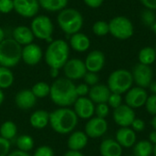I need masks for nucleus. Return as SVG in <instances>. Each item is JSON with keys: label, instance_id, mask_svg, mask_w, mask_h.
Listing matches in <instances>:
<instances>
[{"label": "nucleus", "instance_id": "obj_1", "mask_svg": "<svg viewBox=\"0 0 156 156\" xmlns=\"http://www.w3.org/2000/svg\"><path fill=\"white\" fill-rule=\"evenodd\" d=\"M50 100L58 107H70L78 99L76 85L67 78H58L50 85Z\"/></svg>", "mask_w": 156, "mask_h": 156}, {"label": "nucleus", "instance_id": "obj_2", "mask_svg": "<svg viewBox=\"0 0 156 156\" xmlns=\"http://www.w3.org/2000/svg\"><path fill=\"white\" fill-rule=\"evenodd\" d=\"M79 118L73 109L69 107H58L49 112V125L58 134L71 133L78 124Z\"/></svg>", "mask_w": 156, "mask_h": 156}, {"label": "nucleus", "instance_id": "obj_3", "mask_svg": "<svg viewBox=\"0 0 156 156\" xmlns=\"http://www.w3.org/2000/svg\"><path fill=\"white\" fill-rule=\"evenodd\" d=\"M69 46L63 39L52 40L44 54L45 61L49 68L61 69L69 59Z\"/></svg>", "mask_w": 156, "mask_h": 156}, {"label": "nucleus", "instance_id": "obj_4", "mask_svg": "<svg viewBox=\"0 0 156 156\" xmlns=\"http://www.w3.org/2000/svg\"><path fill=\"white\" fill-rule=\"evenodd\" d=\"M57 22L65 34L71 36L80 31L83 26V16L77 9L65 7L58 12Z\"/></svg>", "mask_w": 156, "mask_h": 156}, {"label": "nucleus", "instance_id": "obj_5", "mask_svg": "<svg viewBox=\"0 0 156 156\" xmlns=\"http://www.w3.org/2000/svg\"><path fill=\"white\" fill-rule=\"evenodd\" d=\"M22 60V46L13 37L5 38L0 43V66L14 68Z\"/></svg>", "mask_w": 156, "mask_h": 156}, {"label": "nucleus", "instance_id": "obj_6", "mask_svg": "<svg viewBox=\"0 0 156 156\" xmlns=\"http://www.w3.org/2000/svg\"><path fill=\"white\" fill-rule=\"evenodd\" d=\"M133 84V79L132 72L124 69L112 71L110 74L107 81V86L111 92L118 93L121 95L126 93L132 88Z\"/></svg>", "mask_w": 156, "mask_h": 156}, {"label": "nucleus", "instance_id": "obj_7", "mask_svg": "<svg viewBox=\"0 0 156 156\" xmlns=\"http://www.w3.org/2000/svg\"><path fill=\"white\" fill-rule=\"evenodd\" d=\"M109 33L117 39L126 40L134 33L133 24L126 16H115L109 22Z\"/></svg>", "mask_w": 156, "mask_h": 156}, {"label": "nucleus", "instance_id": "obj_8", "mask_svg": "<svg viewBox=\"0 0 156 156\" xmlns=\"http://www.w3.org/2000/svg\"><path fill=\"white\" fill-rule=\"evenodd\" d=\"M30 28L35 37L41 40L49 41V43L52 41L51 36L54 31V26L51 19L48 16L39 15L34 16Z\"/></svg>", "mask_w": 156, "mask_h": 156}, {"label": "nucleus", "instance_id": "obj_9", "mask_svg": "<svg viewBox=\"0 0 156 156\" xmlns=\"http://www.w3.org/2000/svg\"><path fill=\"white\" fill-rule=\"evenodd\" d=\"M65 78L70 80H78L83 79L87 72V69L83 60L80 58H70L69 59L64 67L62 68Z\"/></svg>", "mask_w": 156, "mask_h": 156}, {"label": "nucleus", "instance_id": "obj_10", "mask_svg": "<svg viewBox=\"0 0 156 156\" xmlns=\"http://www.w3.org/2000/svg\"><path fill=\"white\" fill-rule=\"evenodd\" d=\"M132 75L133 82H135L138 87L145 89L149 88L151 82L153 81L154 72L150 66L138 63L133 67Z\"/></svg>", "mask_w": 156, "mask_h": 156}, {"label": "nucleus", "instance_id": "obj_11", "mask_svg": "<svg viewBox=\"0 0 156 156\" xmlns=\"http://www.w3.org/2000/svg\"><path fill=\"white\" fill-rule=\"evenodd\" d=\"M108 131V122L105 119L99 117H92L88 120L85 125L84 133L89 138H100L103 136Z\"/></svg>", "mask_w": 156, "mask_h": 156}, {"label": "nucleus", "instance_id": "obj_12", "mask_svg": "<svg viewBox=\"0 0 156 156\" xmlns=\"http://www.w3.org/2000/svg\"><path fill=\"white\" fill-rule=\"evenodd\" d=\"M148 96L147 91L144 88L138 86L131 88L125 94V104L133 110L141 108L144 106Z\"/></svg>", "mask_w": 156, "mask_h": 156}, {"label": "nucleus", "instance_id": "obj_13", "mask_svg": "<svg viewBox=\"0 0 156 156\" xmlns=\"http://www.w3.org/2000/svg\"><path fill=\"white\" fill-rule=\"evenodd\" d=\"M113 120L120 127H129L132 125L135 117L134 110L126 104H121L113 110Z\"/></svg>", "mask_w": 156, "mask_h": 156}, {"label": "nucleus", "instance_id": "obj_14", "mask_svg": "<svg viewBox=\"0 0 156 156\" xmlns=\"http://www.w3.org/2000/svg\"><path fill=\"white\" fill-rule=\"evenodd\" d=\"M73 110L78 118L89 120L95 113V104L89 97H78L73 104Z\"/></svg>", "mask_w": 156, "mask_h": 156}, {"label": "nucleus", "instance_id": "obj_15", "mask_svg": "<svg viewBox=\"0 0 156 156\" xmlns=\"http://www.w3.org/2000/svg\"><path fill=\"white\" fill-rule=\"evenodd\" d=\"M13 2L14 10L26 18L36 16L40 7L38 0H13Z\"/></svg>", "mask_w": 156, "mask_h": 156}, {"label": "nucleus", "instance_id": "obj_16", "mask_svg": "<svg viewBox=\"0 0 156 156\" xmlns=\"http://www.w3.org/2000/svg\"><path fill=\"white\" fill-rule=\"evenodd\" d=\"M43 58L42 48L35 43H30L22 48V60L28 66L38 64Z\"/></svg>", "mask_w": 156, "mask_h": 156}, {"label": "nucleus", "instance_id": "obj_17", "mask_svg": "<svg viewBox=\"0 0 156 156\" xmlns=\"http://www.w3.org/2000/svg\"><path fill=\"white\" fill-rule=\"evenodd\" d=\"M84 63L87 71L98 73L105 65V55L101 50H92L86 57Z\"/></svg>", "mask_w": 156, "mask_h": 156}, {"label": "nucleus", "instance_id": "obj_18", "mask_svg": "<svg viewBox=\"0 0 156 156\" xmlns=\"http://www.w3.org/2000/svg\"><path fill=\"white\" fill-rule=\"evenodd\" d=\"M37 100V99L29 89L20 90L15 96V103L16 107L24 111L32 109L36 105Z\"/></svg>", "mask_w": 156, "mask_h": 156}, {"label": "nucleus", "instance_id": "obj_19", "mask_svg": "<svg viewBox=\"0 0 156 156\" xmlns=\"http://www.w3.org/2000/svg\"><path fill=\"white\" fill-rule=\"evenodd\" d=\"M115 140L122 148H131L136 144V134L130 127H121L116 133Z\"/></svg>", "mask_w": 156, "mask_h": 156}, {"label": "nucleus", "instance_id": "obj_20", "mask_svg": "<svg viewBox=\"0 0 156 156\" xmlns=\"http://www.w3.org/2000/svg\"><path fill=\"white\" fill-rule=\"evenodd\" d=\"M111 93L112 92L107 85L97 84L90 88V92L88 96L94 104H100L107 103Z\"/></svg>", "mask_w": 156, "mask_h": 156}, {"label": "nucleus", "instance_id": "obj_21", "mask_svg": "<svg viewBox=\"0 0 156 156\" xmlns=\"http://www.w3.org/2000/svg\"><path fill=\"white\" fill-rule=\"evenodd\" d=\"M88 141H89V137L84 132L76 131V132H72L71 133H69L67 145H68L69 150L70 151L81 152V150L84 149L86 145L88 144Z\"/></svg>", "mask_w": 156, "mask_h": 156}, {"label": "nucleus", "instance_id": "obj_22", "mask_svg": "<svg viewBox=\"0 0 156 156\" xmlns=\"http://www.w3.org/2000/svg\"><path fill=\"white\" fill-rule=\"evenodd\" d=\"M13 38L20 46L24 47L33 43L35 37L30 27L27 26H17L13 30Z\"/></svg>", "mask_w": 156, "mask_h": 156}, {"label": "nucleus", "instance_id": "obj_23", "mask_svg": "<svg viewBox=\"0 0 156 156\" xmlns=\"http://www.w3.org/2000/svg\"><path fill=\"white\" fill-rule=\"evenodd\" d=\"M101 156H122V147L113 139H105L100 144Z\"/></svg>", "mask_w": 156, "mask_h": 156}, {"label": "nucleus", "instance_id": "obj_24", "mask_svg": "<svg viewBox=\"0 0 156 156\" xmlns=\"http://www.w3.org/2000/svg\"><path fill=\"white\" fill-rule=\"evenodd\" d=\"M69 46L77 52H85L90 47V40L87 35L78 32L70 36Z\"/></svg>", "mask_w": 156, "mask_h": 156}, {"label": "nucleus", "instance_id": "obj_25", "mask_svg": "<svg viewBox=\"0 0 156 156\" xmlns=\"http://www.w3.org/2000/svg\"><path fill=\"white\" fill-rule=\"evenodd\" d=\"M30 125L37 130L46 128L49 124V112L44 110H37L34 112L29 118Z\"/></svg>", "mask_w": 156, "mask_h": 156}, {"label": "nucleus", "instance_id": "obj_26", "mask_svg": "<svg viewBox=\"0 0 156 156\" xmlns=\"http://www.w3.org/2000/svg\"><path fill=\"white\" fill-rule=\"evenodd\" d=\"M69 0H38L39 6L48 12H59L68 5Z\"/></svg>", "mask_w": 156, "mask_h": 156}, {"label": "nucleus", "instance_id": "obj_27", "mask_svg": "<svg viewBox=\"0 0 156 156\" xmlns=\"http://www.w3.org/2000/svg\"><path fill=\"white\" fill-rule=\"evenodd\" d=\"M17 134L16 124L12 121H5L0 126V136L5 140L12 141Z\"/></svg>", "mask_w": 156, "mask_h": 156}, {"label": "nucleus", "instance_id": "obj_28", "mask_svg": "<svg viewBox=\"0 0 156 156\" xmlns=\"http://www.w3.org/2000/svg\"><path fill=\"white\" fill-rule=\"evenodd\" d=\"M154 152V144L149 140L137 142L133 146V156H151Z\"/></svg>", "mask_w": 156, "mask_h": 156}, {"label": "nucleus", "instance_id": "obj_29", "mask_svg": "<svg viewBox=\"0 0 156 156\" xmlns=\"http://www.w3.org/2000/svg\"><path fill=\"white\" fill-rule=\"evenodd\" d=\"M139 63L144 65H152L156 60V51L154 48L145 47L143 48L138 54Z\"/></svg>", "mask_w": 156, "mask_h": 156}, {"label": "nucleus", "instance_id": "obj_30", "mask_svg": "<svg viewBox=\"0 0 156 156\" xmlns=\"http://www.w3.org/2000/svg\"><path fill=\"white\" fill-rule=\"evenodd\" d=\"M15 80V76L9 68L0 66V89L5 90L10 88Z\"/></svg>", "mask_w": 156, "mask_h": 156}, {"label": "nucleus", "instance_id": "obj_31", "mask_svg": "<svg viewBox=\"0 0 156 156\" xmlns=\"http://www.w3.org/2000/svg\"><path fill=\"white\" fill-rule=\"evenodd\" d=\"M34 140L30 135L27 134H22L18 136L16 139V145L17 147V150L29 153L34 148Z\"/></svg>", "mask_w": 156, "mask_h": 156}, {"label": "nucleus", "instance_id": "obj_32", "mask_svg": "<svg viewBox=\"0 0 156 156\" xmlns=\"http://www.w3.org/2000/svg\"><path fill=\"white\" fill-rule=\"evenodd\" d=\"M37 99H43L49 96L50 85L45 81H38L35 83L30 89Z\"/></svg>", "mask_w": 156, "mask_h": 156}, {"label": "nucleus", "instance_id": "obj_33", "mask_svg": "<svg viewBox=\"0 0 156 156\" xmlns=\"http://www.w3.org/2000/svg\"><path fill=\"white\" fill-rule=\"evenodd\" d=\"M141 20L146 27H153L156 21V16L154 10L145 8L141 13Z\"/></svg>", "mask_w": 156, "mask_h": 156}, {"label": "nucleus", "instance_id": "obj_34", "mask_svg": "<svg viewBox=\"0 0 156 156\" xmlns=\"http://www.w3.org/2000/svg\"><path fill=\"white\" fill-rule=\"evenodd\" d=\"M92 31L98 37L106 36L109 33V23L103 20H99L93 24Z\"/></svg>", "mask_w": 156, "mask_h": 156}, {"label": "nucleus", "instance_id": "obj_35", "mask_svg": "<svg viewBox=\"0 0 156 156\" xmlns=\"http://www.w3.org/2000/svg\"><path fill=\"white\" fill-rule=\"evenodd\" d=\"M144 106L149 114L153 116L156 115V94H152L148 96Z\"/></svg>", "mask_w": 156, "mask_h": 156}, {"label": "nucleus", "instance_id": "obj_36", "mask_svg": "<svg viewBox=\"0 0 156 156\" xmlns=\"http://www.w3.org/2000/svg\"><path fill=\"white\" fill-rule=\"evenodd\" d=\"M110 112V107L107 103H100V104H96L95 106V113L96 117L99 118H102L105 119Z\"/></svg>", "mask_w": 156, "mask_h": 156}, {"label": "nucleus", "instance_id": "obj_37", "mask_svg": "<svg viewBox=\"0 0 156 156\" xmlns=\"http://www.w3.org/2000/svg\"><path fill=\"white\" fill-rule=\"evenodd\" d=\"M83 80H84V83H86L90 87H92V86H95V85L99 84L100 78H99L97 73L87 71L86 74L83 77Z\"/></svg>", "mask_w": 156, "mask_h": 156}, {"label": "nucleus", "instance_id": "obj_38", "mask_svg": "<svg viewBox=\"0 0 156 156\" xmlns=\"http://www.w3.org/2000/svg\"><path fill=\"white\" fill-rule=\"evenodd\" d=\"M122 102V95L121 94H118V93H111L109 99H108V101H107V104L109 105V107H112L113 110L116 109L117 107H119Z\"/></svg>", "mask_w": 156, "mask_h": 156}, {"label": "nucleus", "instance_id": "obj_39", "mask_svg": "<svg viewBox=\"0 0 156 156\" xmlns=\"http://www.w3.org/2000/svg\"><path fill=\"white\" fill-rule=\"evenodd\" d=\"M32 156H55V154L53 149L50 146L41 145L35 150Z\"/></svg>", "mask_w": 156, "mask_h": 156}, {"label": "nucleus", "instance_id": "obj_40", "mask_svg": "<svg viewBox=\"0 0 156 156\" xmlns=\"http://www.w3.org/2000/svg\"><path fill=\"white\" fill-rule=\"evenodd\" d=\"M11 143L0 136V156H7L10 153Z\"/></svg>", "mask_w": 156, "mask_h": 156}, {"label": "nucleus", "instance_id": "obj_41", "mask_svg": "<svg viewBox=\"0 0 156 156\" xmlns=\"http://www.w3.org/2000/svg\"><path fill=\"white\" fill-rule=\"evenodd\" d=\"M14 10L13 0H0V13L8 14Z\"/></svg>", "mask_w": 156, "mask_h": 156}, {"label": "nucleus", "instance_id": "obj_42", "mask_svg": "<svg viewBox=\"0 0 156 156\" xmlns=\"http://www.w3.org/2000/svg\"><path fill=\"white\" fill-rule=\"evenodd\" d=\"M90 86H88L86 83H80L79 85H76V92L78 97H87V95L90 92Z\"/></svg>", "mask_w": 156, "mask_h": 156}, {"label": "nucleus", "instance_id": "obj_43", "mask_svg": "<svg viewBox=\"0 0 156 156\" xmlns=\"http://www.w3.org/2000/svg\"><path fill=\"white\" fill-rule=\"evenodd\" d=\"M132 129L136 133V132H142L145 128V122L139 118H135L132 123Z\"/></svg>", "mask_w": 156, "mask_h": 156}, {"label": "nucleus", "instance_id": "obj_44", "mask_svg": "<svg viewBox=\"0 0 156 156\" xmlns=\"http://www.w3.org/2000/svg\"><path fill=\"white\" fill-rule=\"evenodd\" d=\"M85 5L90 8H99L102 3H103V0H83Z\"/></svg>", "mask_w": 156, "mask_h": 156}, {"label": "nucleus", "instance_id": "obj_45", "mask_svg": "<svg viewBox=\"0 0 156 156\" xmlns=\"http://www.w3.org/2000/svg\"><path fill=\"white\" fill-rule=\"evenodd\" d=\"M140 2L145 6V8L156 10V0H140Z\"/></svg>", "mask_w": 156, "mask_h": 156}, {"label": "nucleus", "instance_id": "obj_46", "mask_svg": "<svg viewBox=\"0 0 156 156\" xmlns=\"http://www.w3.org/2000/svg\"><path fill=\"white\" fill-rule=\"evenodd\" d=\"M7 156H32L30 155L28 153H26V152H22V151H19V150H15L13 152H10Z\"/></svg>", "mask_w": 156, "mask_h": 156}, {"label": "nucleus", "instance_id": "obj_47", "mask_svg": "<svg viewBox=\"0 0 156 156\" xmlns=\"http://www.w3.org/2000/svg\"><path fill=\"white\" fill-rule=\"evenodd\" d=\"M58 74H59V69H53V68H49V76L52 79H58Z\"/></svg>", "mask_w": 156, "mask_h": 156}, {"label": "nucleus", "instance_id": "obj_48", "mask_svg": "<svg viewBox=\"0 0 156 156\" xmlns=\"http://www.w3.org/2000/svg\"><path fill=\"white\" fill-rule=\"evenodd\" d=\"M63 156H85L81 152H78V151H70L69 150L67 153L64 154Z\"/></svg>", "mask_w": 156, "mask_h": 156}, {"label": "nucleus", "instance_id": "obj_49", "mask_svg": "<svg viewBox=\"0 0 156 156\" xmlns=\"http://www.w3.org/2000/svg\"><path fill=\"white\" fill-rule=\"evenodd\" d=\"M149 141L154 145L156 144V131H154V130L150 133V134H149Z\"/></svg>", "mask_w": 156, "mask_h": 156}, {"label": "nucleus", "instance_id": "obj_50", "mask_svg": "<svg viewBox=\"0 0 156 156\" xmlns=\"http://www.w3.org/2000/svg\"><path fill=\"white\" fill-rule=\"evenodd\" d=\"M149 89L151 90V92L153 94H156V81H152L150 86H149Z\"/></svg>", "mask_w": 156, "mask_h": 156}, {"label": "nucleus", "instance_id": "obj_51", "mask_svg": "<svg viewBox=\"0 0 156 156\" xmlns=\"http://www.w3.org/2000/svg\"><path fill=\"white\" fill-rule=\"evenodd\" d=\"M4 100H5V94H4V91H3V90H1V89H0V106L3 104Z\"/></svg>", "mask_w": 156, "mask_h": 156}, {"label": "nucleus", "instance_id": "obj_52", "mask_svg": "<svg viewBox=\"0 0 156 156\" xmlns=\"http://www.w3.org/2000/svg\"><path fill=\"white\" fill-rule=\"evenodd\" d=\"M5 39V31L4 29L0 27V43Z\"/></svg>", "mask_w": 156, "mask_h": 156}, {"label": "nucleus", "instance_id": "obj_53", "mask_svg": "<svg viewBox=\"0 0 156 156\" xmlns=\"http://www.w3.org/2000/svg\"><path fill=\"white\" fill-rule=\"evenodd\" d=\"M152 126H153L154 130L156 131V115L154 116V118H153V120H152Z\"/></svg>", "mask_w": 156, "mask_h": 156}, {"label": "nucleus", "instance_id": "obj_54", "mask_svg": "<svg viewBox=\"0 0 156 156\" xmlns=\"http://www.w3.org/2000/svg\"><path fill=\"white\" fill-rule=\"evenodd\" d=\"M152 29H153V31L154 32V34L156 35V21H155V23L154 24V26L152 27Z\"/></svg>", "mask_w": 156, "mask_h": 156}, {"label": "nucleus", "instance_id": "obj_55", "mask_svg": "<svg viewBox=\"0 0 156 156\" xmlns=\"http://www.w3.org/2000/svg\"><path fill=\"white\" fill-rule=\"evenodd\" d=\"M153 155L156 156V144L154 145V152H153Z\"/></svg>", "mask_w": 156, "mask_h": 156}, {"label": "nucleus", "instance_id": "obj_56", "mask_svg": "<svg viewBox=\"0 0 156 156\" xmlns=\"http://www.w3.org/2000/svg\"><path fill=\"white\" fill-rule=\"evenodd\" d=\"M154 49H155V51H156V45H155V48H154Z\"/></svg>", "mask_w": 156, "mask_h": 156}, {"label": "nucleus", "instance_id": "obj_57", "mask_svg": "<svg viewBox=\"0 0 156 156\" xmlns=\"http://www.w3.org/2000/svg\"><path fill=\"white\" fill-rule=\"evenodd\" d=\"M130 156H133V155H130Z\"/></svg>", "mask_w": 156, "mask_h": 156}]
</instances>
